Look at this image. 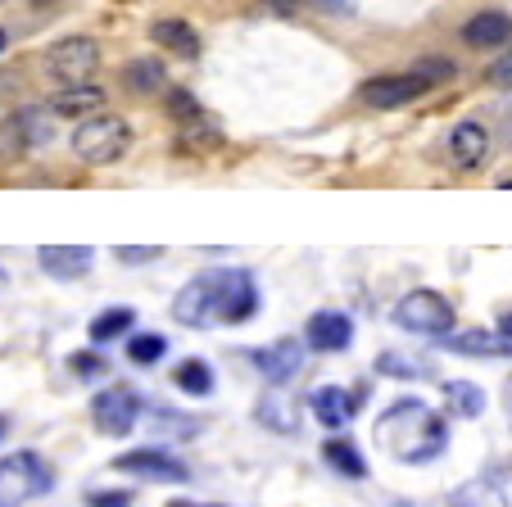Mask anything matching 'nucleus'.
<instances>
[{
  "label": "nucleus",
  "instance_id": "24",
  "mask_svg": "<svg viewBox=\"0 0 512 507\" xmlns=\"http://www.w3.org/2000/svg\"><path fill=\"white\" fill-rule=\"evenodd\" d=\"M445 403L454 417H481L485 412V394L472 381H445Z\"/></svg>",
  "mask_w": 512,
  "mask_h": 507
},
{
  "label": "nucleus",
  "instance_id": "40",
  "mask_svg": "<svg viewBox=\"0 0 512 507\" xmlns=\"http://www.w3.org/2000/svg\"><path fill=\"white\" fill-rule=\"evenodd\" d=\"M168 507H200V503H168Z\"/></svg>",
  "mask_w": 512,
  "mask_h": 507
},
{
  "label": "nucleus",
  "instance_id": "17",
  "mask_svg": "<svg viewBox=\"0 0 512 507\" xmlns=\"http://www.w3.org/2000/svg\"><path fill=\"white\" fill-rule=\"evenodd\" d=\"M309 408L327 431H340V426H349V417L358 412V394L340 390V385H318V390L309 394Z\"/></svg>",
  "mask_w": 512,
  "mask_h": 507
},
{
  "label": "nucleus",
  "instance_id": "32",
  "mask_svg": "<svg viewBox=\"0 0 512 507\" xmlns=\"http://www.w3.org/2000/svg\"><path fill=\"white\" fill-rule=\"evenodd\" d=\"M114 254H118L123 263H150V259H159L164 249H159V245H118Z\"/></svg>",
  "mask_w": 512,
  "mask_h": 507
},
{
  "label": "nucleus",
  "instance_id": "33",
  "mask_svg": "<svg viewBox=\"0 0 512 507\" xmlns=\"http://www.w3.org/2000/svg\"><path fill=\"white\" fill-rule=\"evenodd\" d=\"M91 507H132V494L127 489H100V494L87 498Z\"/></svg>",
  "mask_w": 512,
  "mask_h": 507
},
{
  "label": "nucleus",
  "instance_id": "38",
  "mask_svg": "<svg viewBox=\"0 0 512 507\" xmlns=\"http://www.w3.org/2000/svg\"><path fill=\"white\" fill-rule=\"evenodd\" d=\"M5 435H10V417H0V440H5Z\"/></svg>",
  "mask_w": 512,
  "mask_h": 507
},
{
  "label": "nucleus",
  "instance_id": "5",
  "mask_svg": "<svg viewBox=\"0 0 512 507\" xmlns=\"http://www.w3.org/2000/svg\"><path fill=\"white\" fill-rule=\"evenodd\" d=\"M55 489V467L41 453H10L0 462V498L23 503V498H41Z\"/></svg>",
  "mask_w": 512,
  "mask_h": 507
},
{
  "label": "nucleus",
  "instance_id": "9",
  "mask_svg": "<svg viewBox=\"0 0 512 507\" xmlns=\"http://www.w3.org/2000/svg\"><path fill=\"white\" fill-rule=\"evenodd\" d=\"M304 349L309 345H300V340H272V345L254 349L250 363H254V372L272 385V390H281V385H290L295 376L304 372Z\"/></svg>",
  "mask_w": 512,
  "mask_h": 507
},
{
  "label": "nucleus",
  "instance_id": "37",
  "mask_svg": "<svg viewBox=\"0 0 512 507\" xmlns=\"http://www.w3.org/2000/svg\"><path fill=\"white\" fill-rule=\"evenodd\" d=\"M5 50H10V32L0 28V55H5Z\"/></svg>",
  "mask_w": 512,
  "mask_h": 507
},
{
  "label": "nucleus",
  "instance_id": "18",
  "mask_svg": "<svg viewBox=\"0 0 512 507\" xmlns=\"http://www.w3.org/2000/svg\"><path fill=\"white\" fill-rule=\"evenodd\" d=\"M150 41L182 59H200V32L191 28L186 19H155L150 23Z\"/></svg>",
  "mask_w": 512,
  "mask_h": 507
},
{
  "label": "nucleus",
  "instance_id": "10",
  "mask_svg": "<svg viewBox=\"0 0 512 507\" xmlns=\"http://www.w3.org/2000/svg\"><path fill=\"white\" fill-rule=\"evenodd\" d=\"M304 345L313 354H345L354 345V317L340 313V308H318V313L304 322Z\"/></svg>",
  "mask_w": 512,
  "mask_h": 507
},
{
  "label": "nucleus",
  "instance_id": "1",
  "mask_svg": "<svg viewBox=\"0 0 512 507\" xmlns=\"http://www.w3.org/2000/svg\"><path fill=\"white\" fill-rule=\"evenodd\" d=\"M173 317L182 326H195V331L223 326L227 322V268H209L186 281L173 299Z\"/></svg>",
  "mask_w": 512,
  "mask_h": 507
},
{
  "label": "nucleus",
  "instance_id": "23",
  "mask_svg": "<svg viewBox=\"0 0 512 507\" xmlns=\"http://www.w3.org/2000/svg\"><path fill=\"white\" fill-rule=\"evenodd\" d=\"M254 417H259V426H268V431H281V435H290L295 426H300V412L290 408L281 394H268V399H259Z\"/></svg>",
  "mask_w": 512,
  "mask_h": 507
},
{
  "label": "nucleus",
  "instance_id": "15",
  "mask_svg": "<svg viewBox=\"0 0 512 507\" xmlns=\"http://www.w3.org/2000/svg\"><path fill=\"white\" fill-rule=\"evenodd\" d=\"M105 87H96V82H78V87H59L55 96H50V114L55 118H96L105 114Z\"/></svg>",
  "mask_w": 512,
  "mask_h": 507
},
{
  "label": "nucleus",
  "instance_id": "21",
  "mask_svg": "<svg viewBox=\"0 0 512 507\" xmlns=\"http://www.w3.org/2000/svg\"><path fill=\"white\" fill-rule=\"evenodd\" d=\"M132 326H136V313L132 308H105V313H96L91 317V326H87V335H91V345H114L118 335H132Z\"/></svg>",
  "mask_w": 512,
  "mask_h": 507
},
{
  "label": "nucleus",
  "instance_id": "19",
  "mask_svg": "<svg viewBox=\"0 0 512 507\" xmlns=\"http://www.w3.org/2000/svg\"><path fill=\"white\" fill-rule=\"evenodd\" d=\"M123 87L132 91V96H159V91H168V68H164V59H150V55L127 59Z\"/></svg>",
  "mask_w": 512,
  "mask_h": 507
},
{
  "label": "nucleus",
  "instance_id": "29",
  "mask_svg": "<svg viewBox=\"0 0 512 507\" xmlns=\"http://www.w3.org/2000/svg\"><path fill=\"white\" fill-rule=\"evenodd\" d=\"M68 372L78 381H96L100 372H109V363L100 358V349H78V354H68Z\"/></svg>",
  "mask_w": 512,
  "mask_h": 507
},
{
  "label": "nucleus",
  "instance_id": "3",
  "mask_svg": "<svg viewBox=\"0 0 512 507\" xmlns=\"http://www.w3.org/2000/svg\"><path fill=\"white\" fill-rule=\"evenodd\" d=\"M390 317H395V326L408 335H431V340H440V335L454 331V304H449V295H440V290H408Z\"/></svg>",
  "mask_w": 512,
  "mask_h": 507
},
{
  "label": "nucleus",
  "instance_id": "8",
  "mask_svg": "<svg viewBox=\"0 0 512 507\" xmlns=\"http://www.w3.org/2000/svg\"><path fill=\"white\" fill-rule=\"evenodd\" d=\"M431 91V82H426L417 68H408V73H381V77H368L363 82V105L368 109H404L413 105L417 96H426Z\"/></svg>",
  "mask_w": 512,
  "mask_h": 507
},
{
  "label": "nucleus",
  "instance_id": "34",
  "mask_svg": "<svg viewBox=\"0 0 512 507\" xmlns=\"http://www.w3.org/2000/svg\"><path fill=\"white\" fill-rule=\"evenodd\" d=\"M268 10L281 14V19H295V14L304 10V0H268Z\"/></svg>",
  "mask_w": 512,
  "mask_h": 507
},
{
  "label": "nucleus",
  "instance_id": "6",
  "mask_svg": "<svg viewBox=\"0 0 512 507\" xmlns=\"http://www.w3.org/2000/svg\"><path fill=\"white\" fill-rule=\"evenodd\" d=\"M96 68H100V41L96 37H64L46 50V77H55L59 87L91 82Z\"/></svg>",
  "mask_w": 512,
  "mask_h": 507
},
{
  "label": "nucleus",
  "instance_id": "35",
  "mask_svg": "<svg viewBox=\"0 0 512 507\" xmlns=\"http://www.w3.org/2000/svg\"><path fill=\"white\" fill-rule=\"evenodd\" d=\"M318 5L327 14H340V19H349V14H354V0H318Z\"/></svg>",
  "mask_w": 512,
  "mask_h": 507
},
{
  "label": "nucleus",
  "instance_id": "11",
  "mask_svg": "<svg viewBox=\"0 0 512 507\" xmlns=\"http://www.w3.org/2000/svg\"><path fill=\"white\" fill-rule=\"evenodd\" d=\"M118 471H132V476H145V480H159V485H186L191 471H186L182 458H173L168 449H132L114 462Z\"/></svg>",
  "mask_w": 512,
  "mask_h": 507
},
{
  "label": "nucleus",
  "instance_id": "12",
  "mask_svg": "<svg viewBox=\"0 0 512 507\" xmlns=\"http://www.w3.org/2000/svg\"><path fill=\"white\" fill-rule=\"evenodd\" d=\"M37 263L46 277L55 281H78L91 272V263H96V249L91 245H41L37 249Z\"/></svg>",
  "mask_w": 512,
  "mask_h": 507
},
{
  "label": "nucleus",
  "instance_id": "36",
  "mask_svg": "<svg viewBox=\"0 0 512 507\" xmlns=\"http://www.w3.org/2000/svg\"><path fill=\"white\" fill-rule=\"evenodd\" d=\"M499 331H503V335H508V340H512V313H503V317H499Z\"/></svg>",
  "mask_w": 512,
  "mask_h": 507
},
{
  "label": "nucleus",
  "instance_id": "25",
  "mask_svg": "<svg viewBox=\"0 0 512 507\" xmlns=\"http://www.w3.org/2000/svg\"><path fill=\"white\" fill-rule=\"evenodd\" d=\"M168 354V340L159 331H145V335H127V358L136 367H155L159 358Z\"/></svg>",
  "mask_w": 512,
  "mask_h": 507
},
{
  "label": "nucleus",
  "instance_id": "31",
  "mask_svg": "<svg viewBox=\"0 0 512 507\" xmlns=\"http://www.w3.org/2000/svg\"><path fill=\"white\" fill-rule=\"evenodd\" d=\"M485 77H490L494 87H508V82H512V41H508V46H503V55L494 59L490 68H485Z\"/></svg>",
  "mask_w": 512,
  "mask_h": 507
},
{
  "label": "nucleus",
  "instance_id": "28",
  "mask_svg": "<svg viewBox=\"0 0 512 507\" xmlns=\"http://www.w3.org/2000/svg\"><path fill=\"white\" fill-rule=\"evenodd\" d=\"M377 372L381 376H395V381H422L426 367L417 358H404V354H381L377 358Z\"/></svg>",
  "mask_w": 512,
  "mask_h": 507
},
{
  "label": "nucleus",
  "instance_id": "42",
  "mask_svg": "<svg viewBox=\"0 0 512 507\" xmlns=\"http://www.w3.org/2000/svg\"><path fill=\"white\" fill-rule=\"evenodd\" d=\"M0 277H5V272H0Z\"/></svg>",
  "mask_w": 512,
  "mask_h": 507
},
{
  "label": "nucleus",
  "instance_id": "16",
  "mask_svg": "<svg viewBox=\"0 0 512 507\" xmlns=\"http://www.w3.org/2000/svg\"><path fill=\"white\" fill-rule=\"evenodd\" d=\"M463 41L472 50H499L512 41V14L503 10H481L463 23Z\"/></svg>",
  "mask_w": 512,
  "mask_h": 507
},
{
  "label": "nucleus",
  "instance_id": "13",
  "mask_svg": "<svg viewBox=\"0 0 512 507\" xmlns=\"http://www.w3.org/2000/svg\"><path fill=\"white\" fill-rule=\"evenodd\" d=\"M440 349L463 354V358H512V340H508V335H503V331H481V326L440 335Z\"/></svg>",
  "mask_w": 512,
  "mask_h": 507
},
{
  "label": "nucleus",
  "instance_id": "4",
  "mask_svg": "<svg viewBox=\"0 0 512 507\" xmlns=\"http://www.w3.org/2000/svg\"><path fill=\"white\" fill-rule=\"evenodd\" d=\"M50 136H55V114H50V105H23L14 109L5 123H0V159H23L28 150H37V145H50Z\"/></svg>",
  "mask_w": 512,
  "mask_h": 507
},
{
  "label": "nucleus",
  "instance_id": "27",
  "mask_svg": "<svg viewBox=\"0 0 512 507\" xmlns=\"http://www.w3.org/2000/svg\"><path fill=\"white\" fill-rule=\"evenodd\" d=\"M223 145V127H213L209 118H200V123L182 127V150H195V154H209Z\"/></svg>",
  "mask_w": 512,
  "mask_h": 507
},
{
  "label": "nucleus",
  "instance_id": "30",
  "mask_svg": "<svg viewBox=\"0 0 512 507\" xmlns=\"http://www.w3.org/2000/svg\"><path fill=\"white\" fill-rule=\"evenodd\" d=\"M417 73H422L431 87H440V82H449L458 68H454V59H445V55H426V59H417Z\"/></svg>",
  "mask_w": 512,
  "mask_h": 507
},
{
  "label": "nucleus",
  "instance_id": "2",
  "mask_svg": "<svg viewBox=\"0 0 512 507\" xmlns=\"http://www.w3.org/2000/svg\"><path fill=\"white\" fill-rule=\"evenodd\" d=\"M132 150V123L118 114H96V118H82L78 132H73V154L91 168L100 163H118L123 154Z\"/></svg>",
  "mask_w": 512,
  "mask_h": 507
},
{
  "label": "nucleus",
  "instance_id": "7",
  "mask_svg": "<svg viewBox=\"0 0 512 507\" xmlns=\"http://www.w3.org/2000/svg\"><path fill=\"white\" fill-rule=\"evenodd\" d=\"M141 412H145V403L132 385H109V390H100L96 399H91V421H96V431L114 435V440L132 435V426L141 421Z\"/></svg>",
  "mask_w": 512,
  "mask_h": 507
},
{
  "label": "nucleus",
  "instance_id": "20",
  "mask_svg": "<svg viewBox=\"0 0 512 507\" xmlns=\"http://www.w3.org/2000/svg\"><path fill=\"white\" fill-rule=\"evenodd\" d=\"M322 458H327V467L340 471L345 480H363V476H368V458L358 453L354 440H340V435H331V440L322 444Z\"/></svg>",
  "mask_w": 512,
  "mask_h": 507
},
{
  "label": "nucleus",
  "instance_id": "26",
  "mask_svg": "<svg viewBox=\"0 0 512 507\" xmlns=\"http://www.w3.org/2000/svg\"><path fill=\"white\" fill-rule=\"evenodd\" d=\"M168 118H173L177 127H191V123H200V118H209V114H204L200 100H195L186 87H168Z\"/></svg>",
  "mask_w": 512,
  "mask_h": 507
},
{
  "label": "nucleus",
  "instance_id": "39",
  "mask_svg": "<svg viewBox=\"0 0 512 507\" xmlns=\"http://www.w3.org/2000/svg\"><path fill=\"white\" fill-rule=\"evenodd\" d=\"M503 394H508V417H512V381H508V390H503Z\"/></svg>",
  "mask_w": 512,
  "mask_h": 507
},
{
  "label": "nucleus",
  "instance_id": "41",
  "mask_svg": "<svg viewBox=\"0 0 512 507\" xmlns=\"http://www.w3.org/2000/svg\"><path fill=\"white\" fill-rule=\"evenodd\" d=\"M0 507H14V503H10V498H0Z\"/></svg>",
  "mask_w": 512,
  "mask_h": 507
},
{
  "label": "nucleus",
  "instance_id": "22",
  "mask_svg": "<svg viewBox=\"0 0 512 507\" xmlns=\"http://www.w3.org/2000/svg\"><path fill=\"white\" fill-rule=\"evenodd\" d=\"M173 385L182 394H191V399H204V394H213V372L204 358H182L173 372Z\"/></svg>",
  "mask_w": 512,
  "mask_h": 507
},
{
  "label": "nucleus",
  "instance_id": "14",
  "mask_svg": "<svg viewBox=\"0 0 512 507\" xmlns=\"http://www.w3.org/2000/svg\"><path fill=\"white\" fill-rule=\"evenodd\" d=\"M449 159H454L463 173L481 168V163L490 159V127L476 123V118H463V123L449 132Z\"/></svg>",
  "mask_w": 512,
  "mask_h": 507
}]
</instances>
